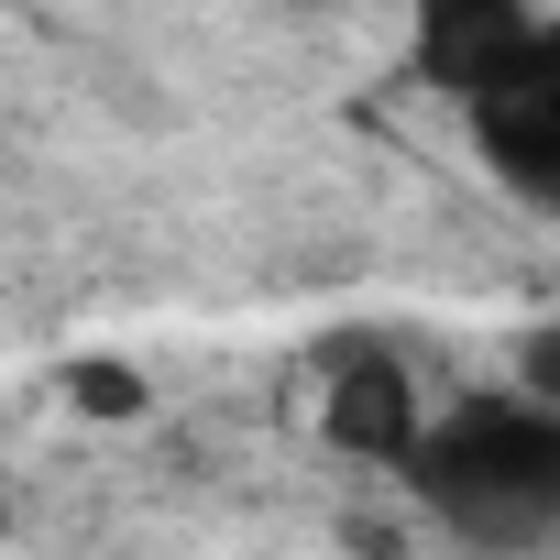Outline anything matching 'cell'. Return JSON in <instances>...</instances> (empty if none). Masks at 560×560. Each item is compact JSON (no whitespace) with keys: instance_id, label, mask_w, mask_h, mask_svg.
I'll return each instance as SVG.
<instances>
[{"instance_id":"52a82bcc","label":"cell","mask_w":560,"mask_h":560,"mask_svg":"<svg viewBox=\"0 0 560 560\" xmlns=\"http://www.w3.org/2000/svg\"><path fill=\"white\" fill-rule=\"evenodd\" d=\"M0 527H12V483H0Z\"/></svg>"},{"instance_id":"5b68a950","label":"cell","mask_w":560,"mask_h":560,"mask_svg":"<svg viewBox=\"0 0 560 560\" xmlns=\"http://www.w3.org/2000/svg\"><path fill=\"white\" fill-rule=\"evenodd\" d=\"M67 407H89V418H143V385H132L121 363H67Z\"/></svg>"},{"instance_id":"3957f363","label":"cell","mask_w":560,"mask_h":560,"mask_svg":"<svg viewBox=\"0 0 560 560\" xmlns=\"http://www.w3.org/2000/svg\"><path fill=\"white\" fill-rule=\"evenodd\" d=\"M319 418H330V451H352V462H407L429 396H418V374H407V352H396L385 330H341V341L319 352Z\"/></svg>"},{"instance_id":"8992f818","label":"cell","mask_w":560,"mask_h":560,"mask_svg":"<svg viewBox=\"0 0 560 560\" xmlns=\"http://www.w3.org/2000/svg\"><path fill=\"white\" fill-rule=\"evenodd\" d=\"M516 385H527L538 407H560V319H527V330H516Z\"/></svg>"},{"instance_id":"7a4b0ae2","label":"cell","mask_w":560,"mask_h":560,"mask_svg":"<svg viewBox=\"0 0 560 560\" xmlns=\"http://www.w3.org/2000/svg\"><path fill=\"white\" fill-rule=\"evenodd\" d=\"M462 121H472L483 176L560 220V23H527L505 45V67L462 89Z\"/></svg>"},{"instance_id":"277c9868","label":"cell","mask_w":560,"mask_h":560,"mask_svg":"<svg viewBox=\"0 0 560 560\" xmlns=\"http://www.w3.org/2000/svg\"><path fill=\"white\" fill-rule=\"evenodd\" d=\"M538 23V0H418V78L440 100H462L472 78L505 67V45Z\"/></svg>"},{"instance_id":"6da1fadb","label":"cell","mask_w":560,"mask_h":560,"mask_svg":"<svg viewBox=\"0 0 560 560\" xmlns=\"http://www.w3.org/2000/svg\"><path fill=\"white\" fill-rule=\"evenodd\" d=\"M396 472L462 549H549L560 538V407H538L527 385L429 407Z\"/></svg>"}]
</instances>
